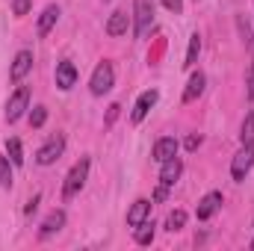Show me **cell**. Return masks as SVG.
<instances>
[{"label": "cell", "instance_id": "obj_1", "mask_svg": "<svg viewBox=\"0 0 254 251\" xmlns=\"http://www.w3.org/2000/svg\"><path fill=\"white\" fill-rule=\"evenodd\" d=\"M89 157H80L74 166H71V172H68V178H65L63 184V201H71V198H77L80 195V189L86 187V178H89Z\"/></svg>", "mask_w": 254, "mask_h": 251}, {"label": "cell", "instance_id": "obj_2", "mask_svg": "<svg viewBox=\"0 0 254 251\" xmlns=\"http://www.w3.org/2000/svg\"><path fill=\"white\" fill-rule=\"evenodd\" d=\"M133 27L136 39H145L154 27V0H133Z\"/></svg>", "mask_w": 254, "mask_h": 251}, {"label": "cell", "instance_id": "obj_3", "mask_svg": "<svg viewBox=\"0 0 254 251\" xmlns=\"http://www.w3.org/2000/svg\"><path fill=\"white\" fill-rule=\"evenodd\" d=\"M116 86V68H113V63H98V68L92 71V80H89V89H92V95H107L110 89Z\"/></svg>", "mask_w": 254, "mask_h": 251}, {"label": "cell", "instance_id": "obj_4", "mask_svg": "<svg viewBox=\"0 0 254 251\" xmlns=\"http://www.w3.org/2000/svg\"><path fill=\"white\" fill-rule=\"evenodd\" d=\"M27 107H30V86H18V89L9 95V101H6V122H9V125L18 122V119L27 113Z\"/></svg>", "mask_w": 254, "mask_h": 251}, {"label": "cell", "instance_id": "obj_5", "mask_svg": "<svg viewBox=\"0 0 254 251\" xmlns=\"http://www.w3.org/2000/svg\"><path fill=\"white\" fill-rule=\"evenodd\" d=\"M63 151H65V136L57 133V136H51V139L36 151V163H39V166H54V163L63 157Z\"/></svg>", "mask_w": 254, "mask_h": 251}, {"label": "cell", "instance_id": "obj_6", "mask_svg": "<svg viewBox=\"0 0 254 251\" xmlns=\"http://www.w3.org/2000/svg\"><path fill=\"white\" fill-rule=\"evenodd\" d=\"M252 166H254V145H243V148L237 151L234 163H231V175H234V181H246V175L252 172Z\"/></svg>", "mask_w": 254, "mask_h": 251}, {"label": "cell", "instance_id": "obj_7", "mask_svg": "<svg viewBox=\"0 0 254 251\" xmlns=\"http://www.w3.org/2000/svg\"><path fill=\"white\" fill-rule=\"evenodd\" d=\"M30 71H33V54L30 51H18L15 60H12V68H9V80L12 83H21Z\"/></svg>", "mask_w": 254, "mask_h": 251}, {"label": "cell", "instance_id": "obj_8", "mask_svg": "<svg viewBox=\"0 0 254 251\" xmlns=\"http://www.w3.org/2000/svg\"><path fill=\"white\" fill-rule=\"evenodd\" d=\"M178 139L175 136H163V139H157L154 142V151H151V157H154V163H166V160H172V157H178Z\"/></svg>", "mask_w": 254, "mask_h": 251}, {"label": "cell", "instance_id": "obj_9", "mask_svg": "<svg viewBox=\"0 0 254 251\" xmlns=\"http://www.w3.org/2000/svg\"><path fill=\"white\" fill-rule=\"evenodd\" d=\"M157 98H160V92H157V89H148V92H142V95L136 98V107H133L130 119H133V122L139 125V122H142V119H145V116L151 113V107L157 104Z\"/></svg>", "mask_w": 254, "mask_h": 251}, {"label": "cell", "instance_id": "obj_10", "mask_svg": "<svg viewBox=\"0 0 254 251\" xmlns=\"http://www.w3.org/2000/svg\"><path fill=\"white\" fill-rule=\"evenodd\" d=\"M219 207H222V192H207V195L198 201L195 216H198L201 222H207V219H213V216L219 213Z\"/></svg>", "mask_w": 254, "mask_h": 251}, {"label": "cell", "instance_id": "obj_11", "mask_svg": "<svg viewBox=\"0 0 254 251\" xmlns=\"http://www.w3.org/2000/svg\"><path fill=\"white\" fill-rule=\"evenodd\" d=\"M60 15H63V12H60V6H57V3H51V6H45V12L39 15V24H36V33H39V36H48V33H51V30L57 27V21H60Z\"/></svg>", "mask_w": 254, "mask_h": 251}, {"label": "cell", "instance_id": "obj_12", "mask_svg": "<svg viewBox=\"0 0 254 251\" xmlns=\"http://www.w3.org/2000/svg\"><path fill=\"white\" fill-rule=\"evenodd\" d=\"M181 172H184V163H181L178 157H172V160L160 163V184L175 187V184H178V178H181Z\"/></svg>", "mask_w": 254, "mask_h": 251}, {"label": "cell", "instance_id": "obj_13", "mask_svg": "<svg viewBox=\"0 0 254 251\" xmlns=\"http://www.w3.org/2000/svg\"><path fill=\"white\" fill-rule=\"evenodd\" d=\"M145 219H151V201H148V198H139V201H133L130 210H127V225L136 228V225H142Z\"/></svg>", "mask_w": 254, "mask_h": 251}, {"label": "cell", "instance_id": "obj_14", "mask_svg": "<svg viewBox=\"0 0 254 251\" xmlns=\"http://www.w3.org/2000/svg\"><path fill=\"white\" fill-rule=\"evenodd\" d=\"M63 228H65V210H54V213H48V219L42 222V228H39V237H42V240H48V237L60 234Z\"/></svg>", "mask_w": 254, "mask_h": 251}, {"label": "cell", "instance_id": "obj_15", "mask_svg": "<svg viewBox=\"0 0 254 251\" xmlns=\"http://www.w3.org/2000/svg\"><path fill=\"white\" fill-rule=\"evenodd\" d=\"M74 83H77V68L71 60H63V63L57 65V86L68 92V89H74Z\"/></svg>", "mask_w": 254, "mask_h": 251}, {"label": "cell", "instance_id": "obj_16", "mask_svg": "<svg viewBox=\"0 0 254 251\" xmlns=\"http://www.w3.org/2000/svg\"><path fill=\"white\" fill-rule=\"evenodd\" d=\"M127 27H130V15L127 12H113L110 15V21H107V36H113V39H119V36H125Z\"/></svg>", "mask_w": 254, "mask_h": 251}, {"label": "cell", "instance_id": "obj_17", "mask_svg": "<svg viewBox=\"0 0 254 251\" xmlns=\"http://www.w3.org/2000/svg\"><path fill=\"white\" fill-rule=\"evenodd\" d=\"M204 83H207V77H204L201 71H195V74L190 77V83H187V89H184V104H192L195 98H201Z\"/></svg>", "mask_w": 254, "mask_h": 251}, {"label": "cell", "instance_id": "obj_18", "mask_svg": "<svg viewBox=\"0 0 254 251\" xmlns=\"http://www.w3.org/2000/svg\"><path fill=\"white\" fill-rule=\"evenodd\" d=\"M154 228H157V225H154L151 219H145L142 225H136V228H133V237H136V243H139V246H151V243H154V234H157Z\"/></svg>", "mask_w": 254, "mask_h": 251}, {"label": "cell", "instance_id": "obj_19", "mask_svg": "<svg viewBox=\"0 0 254 251\" xmlns=\"http://www.w3.org/2000/svg\"><path fill=\"white\" fill-rule=\"evenodd\" d=\"M6 154H9L12 166H24V145H21V139H9L6 142Z\"/></svg>", "mask_w": 254, "mask_h": 251}, {"label": "cell", "instance_id": "obj_20", "mask_svg": "<svg viewBox=\"0 0 254 251\" xmlns=\"http://www.w3.org/2000/svg\"><path fill=\"white\" fill-rule=\"evenodd\" d=\"M198 54H201V36L198 33H192L190 36V51H187V68H192V65L198 63Z\"/></svg>", "mask_w": 254, "mask_h": 251}, {"label": "cell", "instance_id": "obj_21", "mask_svg": "<svg viewBox=\"0 0 254 251\" xmlns=\"http://www.w3.org/2000/svg\"><path fill=\"white\" fill-rule=\"evenodd\" d=\"M240 142L243 145H254V110L246 116V122H243V130H240Z\"/></svg>", "mask_w": 254, "mask_h": 251}, {"label": "cell", "instance_id": "obj_22", "mask_svg": "<svg viewBox=\"0 0 254 251\" xmlns=\"http://www.w3.org/2000/svg\"><path fill=\"white\" fill-rule=\"evenodd\" d=\"M184 225H187V213H184V210H172V213H169V219H166V231H172V234H175V231H181Z\"/></svg>", "mask_w": 254, "mask_h": 251}, {"label": "cell", "instance_id": "obj_23", "mask_svg": "<svg viewBox=\"0 0 254 251\" xmlns=\"http://www.w3.org/2000/svg\"><path fill=\"white\" fill-rule=\"evenodd\" d=\"M0 187L3 189L12 187V160L9 157H0Z\"/></svg>", "mask_w": 254, "mask_h": 251}, {"label": "cell", "instance_id": "obj_24", "mask_svg": "<svg viewBox=\"0 0 254 251\" xmlns=\"http://www.w3.org/2000/svg\"><path fill=\"white\" fill-rule=\"evenodd\" d=\"M48 122V110L45 107H33V113H30V127H42Z\"/></svg>", "mask_w": 254, "mask_h": 251}, {"label": "cell", "instance_id": "obj_25", "mask_svg": "<svg viewBox=\"0 0 254 251\" xmlns=\"http://www.w3.org/2000/svg\"><path fill=\"white\" fill-rule=\"evenodd\" d=\"M30 6H33V0H12V12L21 18V15H27L30 12Z\"/></svg>", "mask_w": 254, "mask_h": 251}, {"label": "cell", "instance_id": "obj_26", "mask_svg": "<svg viewBox=\"0 0 254 251\" xmlns=\"http://www.w3.org/2000/svg\"><path fill=\"white\" fill-rule=\"evenodd\" d=\"M39 201H42V195H33V198L27 201V207H24V213H27V216H33V213H36V207H39Z\"/></svg>", "mask_w": 254, "mask_h": 251}, {"label": "cell", "instance_id": "obj_27", "mask_svg": "<svg viewBox=\"0 0 254 251\" xmlns=\"http://www.w3.org/2000/svg\"><path fill=\"white\" fill-rule=\"evenodd\" d=\"M169 189H172V187L160 184V187H157V192H154V201H166V198H169Z\"/></svg>", "mask_w": 254, "mask_h": 251}, {"label": "cell", "instance_id": "obj_28", "mask_svg": "<svg viewBox=\"0 0 254 251\" xmlns=\"http://www.w3.org/2000/svg\"><path fill=\"white\" fill-rule=\"evenodd\" d=\"M249 95L254 101V54H252V65H249Z\"/></svg>", "mask_w": 254, "mask_h": 251}, {"label": "cell", "instance_id": "obj_29", "mask_svg": "<svg viewBox=\"0 0 254 251\" xmlns=\"http://www.w3.org/2000/svg\"><path fill=\"white\" fill-rule=\"evenodd\" d=\"M198 145H201V139H198V136H187V142H184V148H187V151H195Z\"/></svg>", "mask_w": 254, "mask_h": 251}, {"label": "cell", "instance_id": "obj_30", "mask_svg": "<svg viewBox=\"0 0 254 251\" xmlns=\"http://www.w3.org/2000/svg\"><path fill=\"white\" fill-rule=\"evenodd\" d=\"M163 3H166L169 12H181V6H184V0H163Z\"/></svg>", "mask_w": 254, "mask_h": 251}, {"label": "cell", "instance_id": "obj_31", "mask_svg": "<svg viewBox=\"0 0 254 251\" xmlns=\"http://www.w3.org/2000/svg\"><path fill=\"white\" fill-rule=\"evenodd\" d=\"M119 110H122L119 104H113V107H110V116H107V125H113V122L119 119Z\"/></svg>", "mask_w": 254, "mask_h": 251}, {"label": "cell", "instance_id": "obj_32", "mask_svg": "<svg viewBox=\"0 0 254 251\" xmlns=\"http://www.w3.org/2000/svg\"><path fill=\"white\" fill-rule=\"evenodd\" d=\"M252 249H254V240H252Z\"/></svg>", "mask_w": 254, "mask_h": 251}]
</instances>
